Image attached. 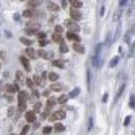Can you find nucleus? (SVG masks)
I'll return each mask as SVG.
<instances>
[{
	"mask_svg": "<svg viewBox=\"0 0 135 135\" xmlns=\"http://www.w3.org/2000/svg\"><path fill=\"white\" fill-rule=\"evenodd\" d=\"M101 49H103V45H97L96 51H95V55L92 58V62H93L95 68H100L101 64H103V57H101Z\"/></svg>",
	"mask_w": 135,
	"mask_h": 135,
	"instance_id": "obj_1",
	"label": "nucleus"
},
{
	"mask_svg": "<svg viewBox=\"0 0 135 135\" xmlns=\"http://www.w3.org/2000/svg\"><path fill=\"white\" fill-rule=\"evenodd\" d=\"M70 3H72V7H74V8H81L83 7L81 0H70Z\"/></svg>",
	"mask_w": 135,
	"mask_h": 135,
	"instance_id": "obj_18",
	"label": "nucleus"
},
{
	"mask_svg": "<svg viewBox=\"0 0 135 135\" xmlns=\"http://www.w3.org/2000/svg\"><path fill=\"white\" fill-rule=\"evenodd\" d=\"M15 76H16V80H19V81L24 78V74H23V72H20V70L16 72V74H15Z\"/></svg>",
	"mask_w": 135,
	"mask_h": 135,
	"instance_id": "obj_31",
	"label": "nucleus"
},
{
	"mask_svg": "<svg viewBox=\"0 0 135 135\" xmlns=\"http://www.w3.org/2000/svg\"><path fill=\"white\" fill-rule=\"evenodd\" d=\"M27 97H28L27 92L22 91V92H19V95H18V101L19 103H26V101H27Z\"/></svg>",
	"mask_w": 135,
	"mask_h": 135,
	"instance_id": "obj_8",
	"label": "nucleus"
},
{
	"mask_svg": "<svg viewBox=\"0 0 135 135\" xmlns=\"http://www.w3.org/2000/svg\"><path fill=\"white\" fill-rule=\"evenodd\" d=\"M0 84H1V83H0Z\"/></svg>",
	"mask_w": 135,
	"mask_h": 135,
	"instance_id": "obj_57",
	"label": "nucleus"
},
{
	"mask_svg": "<svg viewBox=\"0 0 135 135\" xmlns=\"http://www.w3.org/2000/svg\"><path fill=\"white\" fill-rule=\"evenodd\" d=\"M53 131V127L51 126H46V127H43V134H50Z\"/></svg>",
	"mask_w": 135,
	"mask_h": 135,
	"instance_id": "obj_32",
	"label": "nucleus"
},
{
	"mask_svg": "<svg viewBox=\"0 0 135 135\" xmlns=\"http://www.w3.org/2000/svg\"><path fill=\"white\" fill-rule=\"evenodd\" d=\"M0 69H1V62H0Z\"/></svg>",
	"mask_w": 135,
	"mask_h": 135,
	"instance_id": "obj_55",
	"label": "nucleus"
},
{
	"mask_svg": "<svg viewBox=\"0 0 135 135\" xmlns=\"http://www.w3.org/2000/svg\"><path fill=\"white\" fill-rule=\"evenodd\" d=\"M70 16L73 20H81V19H83L81 12L78 11V8H74V7H72V9H70Z\"/></svg>",
	"mask_w": 135,
	"mask_h": 135,
	"instance_id": "obj_4",
	"label": "nucleus"
},
{
	"mask_svg": "<svg viewBox=\"0 0 135 135\" xmlns=\"http://www.w3.org/2000/svg\"><path fill=\"white\" fill-rule=\"evenodd\" d=\"M87 81H88V91L91 92V89H92V74H91L89 69L87 70Z\"/></svg>",
	"mask_w": 135,
	"mask_h": 135,
	"instance_id": "obj_14",
	"label": "nucleus"
},
{
	"mask_svg": "<svg viewBox=\"0 0 135 135\" xmlns=\"http://www.w3.org/2000/svg\"><path fill=\"white\" fill-rule=\"evenodd\" d=\"M73 50H76L77 53H80V54H83V53H85V47L83 45H80L78 42H76V43H73Z\"/></svg>",
	"mask_w": 135,
	"mask_h": 135,
	"instance_id": "obj_10",
	"label": "nucleus"
},
{
	"mask_svg": "<svg viewBox=\"0 0 135 135\" xmlns=\"http://www.w3.org/2000/svg\"><path fill=\"white\" fill-rule=\"evenodd\" d=\"M32 81H34L35 85H42V80H41L39 76H34V77H32Z\"/></svg>",
	"mask_w": 135,
	"mask_h": 135,
	"instance_id": "obj_29",
	"label": "nucleus"
},
{
	"mask_svg": "<svg viewBox=\"0 0 135 135\" xmlns=\"http://www.w3.org/2000/svg\"><path fill=\"white\" fill-rule=\"evenodd\" d=\"M26 120L32 123V122L37 120V112H34V111H28V112H26Z\"/></svg>",
	"mask_w": 135,
	"mask_h": 135,
	"instance_id": "obj_6",
	"label": "nucleus"
},
{
	"mask_svg": "<svg viewBox=\"0 0 135 135\" xmlns=\"http://www.w3.org/2000/svg\"><path fill=\"white\" fill-rule=\"evenodd\" d=\"M64 23H65L66 27L70 28V31H73V32H78V31H80V27L76 24V22L73 20V19H68V20H65Z\"/></svg>",
	"mask_w": 135,
	"mask_h": 135,
	"instance_id": "obj_3",
	"label": "nucleus"
},
{
	"mask_svg": "<svg viewBox=\"0 0 135 135\" xmlns=\"http://www.w3.org/2000/svg\"><path fill=\"white\" fill-rule=\"evenodd\" d=\"M34 14H35V12L30 8V9H26V11L23 12V16H24V18H32V16H34Z\"/></svg>",
	"mask_w": 135,
	"mask_h": 135,
	"instance_id": "obj_23",
	"label": "nucleus"
},
{
	"mask_svg": "<svg viewBox=\"0 0 135 135\" xmlns=\"http://www.w3.org/2000/svg\"><path fill=\"white\" fill-rule=\"evenodd\" d=\"M51 39L54 42H61L62 41V34H61V32H54L53 37H51Z\"/></svg>",
	"mask_w": 135,
	"mask_h": 135,
	"instance_id": "obj_17",
	"label": "nucleus"
},
{
	"mask_svg": "<svg viewBox=\"0 0 135 135\" xmlns=\"http://www.w3.org/2000/svg\"><path fill=\"white\" fill-rule=\"evenodd\" d=\"M28 130H30V126L27 124V126H24V127L22 128V133H20V134H23V135H24V134H27V133H28Z\"/></svg>",
	"mask_w": 135,
	"mask_h": 135,
	"instance_id": "obj_38",
	"label": "nucleus"
},
{
	"mask_svg": "<svg viewBox=\"0 0 135 135\" xmlns=\"http://www.w3.org/2000/svg\"><path fill=\"white\" fill-rule=\"evenodd\" d=\"M62 31H64V27H62V26H60V24L55 26V32H61L62 34Z\"/></svg>",
	"mask_w": 135,
	"mask_h": 135,
	"instance_id": "obj_39",
	"label": "nucleus"
},
{
	"mask_svg": "<svg viewBox=\"0 0 135 135\" xmlns=\"http://www.w3.org/2000/svg\"><path fill=\"white\" fill-rule=\"evenodd\" d=\"M78 93H80V88H74V89L69 93V97H76V96H78Z\"/></svg>",
	"mask_w": 135,
	"mask_h": 135,
	"instance_id": "obj_28",
	"label": "nucleus"
},
{
	"mask_svg": "<svg viewBox=\"0 0 135 135\" xmlns=\"http://www.w3.org/2000/svg\"><path fill=\"white\" fill-rule=\"evenodd\" d=\"M62 7H66V0H62Z\"/></svg>",
	"mask_w": 135,
	"mask_h": 135,
	"instance_id": "obj_53",
	"label": "nucleus"
},
{
	"mask_svg": "<svg viewBox=\"0 0 135 135\" xmlns=\"http://www.w3.org/2000/svg\"><path fill=\"white\" fill-rule=\"evenodd\" d=\"M55 103H57V99H54V97H50V99H47V110H50V108H53L55 105Z\"/></svg>",
	"mask_w": 135,
	"mask_h": 135,
	"instance_id": "obj_16",
	"label": "nucleus"
},
{
	"mask_svg": "<svg viewBox=\"0 0 135 135\" xmlns=\"http://www.w3.org/2000/svg\"><path fill=\"white\" fill-rule=\"evenodd\" d=\"M120 15H122V11H118L116 14L114 15V20H119V18H120Z\"/></svg>",
	"mask_w": 135,
	"mask_h": 135,
	"instance_id": "obj_40",
	"label": "nucleus"
},
{
	"mask_svg": "<svg viewBox=\"0 0 135 135\" xmlns=\"http://www.w3.org/2000/svg\"><path fill=\"white\" fill-rule=\"evenodd\" d=\"M118 62H119V57L116 55V57H114L112 60H111V62H110V68H115V66L118 65Z\"/></svg>",
	"mask_w": 135,
	"mask_h": 135,
	"instance_id": "obj_25",
	"label": "nucleus"
},
{
	"mask_svg": "<svg viewBox=\"0 0 135 135\" xmlns=\"http://www.w3.org/2000/svg\"><path fill=\"white\" fill-rule=\"evenodd\" d=\"M51 91H55V92H60L62 89V85L61 84H51Z\"/></svg>",
	"mask_w": 135,
	"mask_h": 135,
	"instance_id": "obj_26",
	"label": "nucleus"
},
{
	"mask_svg": "<svg viewBox=\"0 0 135 135\" xmlns=\"http://www.w3.org/2000/svg\"><path fill=\"white\" fill-rule=\"evenodd\" d=\"M66 101H68L66 95H61V96L57 99V103H60V104H66Z\"/></svg>",
	"mask_w": 135,
	"mask_h": 135,
	"instance_id": "obj_20",
	"label": "nucleus"
},
{
	"mask_svg": "<svg viewBox=\"0 0 135 135\" xmlns=\"http://www.w3.org/2000/svg\"><path fill=\"white\" fill-rule=\"evenodd\" d=\"M20 42H22L23 45H26V46H31V43H32V42H31V39L24 38V37H22V38H20Z\"/></svg>",
	"mask_w": 135,
	"mask_h": 135,
	"instance_id": "obj_27",
	"label": "nucleus"
},
{
	"mask_svg": "<svg viewBox=\"0 0 135 135\" xmlns=\"http://www.w3.org/2000/svg\"><path fill=\"white\" fill-rule=\"evenodd\" d=\"M47 9H49V11H51V12H58V11H60V7H58L55 3H51L50 1L47 4Z\"/></svg>",
	"mask_w": 135,
	"mask_h": 135,
	"instance_id": "obj_12",
	"label": "nucleus"
},
{
	"mask_svg": "<svg viewBox=\"0 0 135 135\" xmlns=\"http://www.w3.org/2000/svg\"><path fill=\"white\" fill-rule=\"evenodd\" d=\"M46 43H47V41H46V39H39V45H41V46H45Z\"/></svg>",
	"mask_w": 135,
	"mask_h": 135,
	"instance_id": "obj_46",
	"label": "nucleus"
},
{
	"mask_svg": "<svg viewBox=\"0 0 135 135\" xmlns=\"http://www.w3.org/2000/svg\"><path fill=\"white\" fill-rule=\"evenodd\" d=\"M127 1H128V0H119V5H120V7H123V5L127 4Z\"/></svg>",
	"mask_w": 135,
	"mask_h": 135,
	"instance_id": "obj_45",
	"label": "nucleus"
},
{
	"mask_svg": "<svg viewBox=\"0 0 135 135\" xmlns=\"http://www.w3.org/2000/svg\"><path fill=\"white\" fill-rule=\"evenodd\" d=\"M53 66H55V68H64L65 66V64H64V61H60V60H54L53 61Z\"/></svg>",
	"mask_w": 135,
	"mask_h": 135,
	"instance_id": "obj_19",
	"label": "nucleus"
},
{
	"mask_svg": "<svg viewBox=\"0 0 135 135\" xmlns=\"http://www.w3.org/2000/svg\"><path fill=\"white\" fill-rule=\"evenodd\" d=\"M130 120H131V116H127L126 119H124V126H128V124H130Z\"/></svg>",
	"mask_w": 135,
	"mask_h": 135,
	"instance_id": "obj_43",
	"label": "nucleus"
},
{
	"mask_svg": "<svg viewBox=\"0 0 135 135\" xmlns=\"http://www.w3.org/2000/svg\"><path fill=\"white\" fill-rule=\"evenodd\" d=\"M66 38L69 41H73V42H80V37L77 35V32H73V31H69L66 34Z\"/></svg>",
	"mask_w": 135,
	"mask_h": 135,
	"instance_id": "obj_7",
	"label": "nucleus"
},
{
	"mask_svg": "<svg viewBox=\"0 0 135 135\" xmlns=\"http://www.w3.org/2000/svg\"><path fill=\"white\" fill-rule=\"evenodd\" d=\"M37 55H39V57H42V58H49V57H47L49 54L43 50V49H39V50L37 51Z\"/></svg>",
	"mask_w": 135,
	"mask_h": 135,
	"instance_id": "obj_24",
	"label": "nucleus"
},
{
	"mask_svg": "<svg viewBox=\"0 0 135 135\" xmlns=\"http://www.w3.org/2000/svg\"><path fill=\"white\" fill-rule=\"evenodd\" d=\"M19 18H20V16H19L18 14H15V15H14V19H15V20H18V19H19Z\"/></svg>",
	"mask_w": 135,
	"mask_h": 135,
	"instance_id": "obj_51",
	"label": "nucleus"
},
{
	"mask_svg": "<svg viewBox=\"0 0 135 135\" xmlns=\"http://www.w3.org/2000/svg\"><path fill=\"white\" fill-rule=\"evenodd\" d=\"M68 50H69V47H68V45L66 43H64V42H60V51L61 53H68Z\"/></svg>",
	"mask_w": 135,
	"mask_h": 135,
	"instance_id": "obj_22",
	"label": "nucleus"
},
{
	"mask_svg": "<svg viewBox=\"0 0 135 135\" xmlns=\"http://www.w3.org/2000/svg\"><path fill=\"white\" fill-rule=\"evenodd\" d=\"M65 116H66V112L65 111H57L55 114H51L50 116H49V120H53V122H55V120H61V119H65Z\"/></svg>",
	"mask_w": 135,
	"mask_h": 135,
	"instance_id": "obj_2",
	"label": "nucleus"
},
{
	"mask_svg": "<svg viewBox=\"0 0 135 135\" xmlns=\"http://www.w3.org/2000/svg\"><path fill=\"white\" fill-rule=\"evenodd\" d=\"M130 35H131V32H128V34H126V37H124V41H126L127 43L130 42Z\"/></svg>",
	"mask_w": 135,
	"mask_h": 135,
	"instance_id": "obj_47",
	"label": "nucleus"
},
{
	"mask_svg": "<svg viewBox=\"0 0 135 135\" xmlns=\"http://www.w3.org/2000/svg\"><path fill=\"white\" fill-rule=\"evenodd\" d=\"M0 58H1L3 61H5V60H7V53H5L4 50H1V51H0Z\"/></svg>",
	"mask_w": 135,
	"mask_h": 135,
	"instance_id": "obj_37",
	"label": "nucleus"
},
{
	"mask_svg": "<svg viewBox=\"0 0 135 135\" xmlns=\"http://www.w3.org/2000/svg\"><path fill=\"white\" fill-rule=\"evenodd\" d=\"M5 89H7L8 93H14V92L19 91V88H18V85H16V84H8L7 87H5Z\"/></svg>",
	"mask_w": 135,
	"mask_h": 135,
	"instance_id": "obj_11",
	"label": "nucleus"
},
{
	"mask_svg": "<svg viewBox=\"0 0 135 135\" xmlns=\"http://www.w3.org/2000/svg\"><path fill=\"white\" fill-rule=\"evenodd\" d=\"M130 32H131V34H133V32H135V24L133 26V28H131V30H130Z\"/></svg>",
	"mask_w": 135,
	"mask_h": 135,
	"instance_id": "obj_52",
	"label": "nucleus"
},
{
	"mask_svg": "<svg viewBox=\"0 0 135 135\" xmlns=\"http://www.w3.org/2000/svg\"><path fill=\"white\" fill-rule=\"evenodd\" d=\"M41 108H42V103H41V101H37L35 105H34V112H39Z\"/></svg>",
	"mask_w": 135,
	"mask_h": 135,
	"instance_id": "obj_30",
	"label": "nucleus"
},
{
	"mask_svg": "<svg viewBox=\"0 0 135 135\" xmlns=\"http://www.w3.org/2000/svg\"><path fill=\"white\" fill-rule=\"evenodd\" d=\"M130 107L135 108V96L134 95H131V97H130Z\"/></svg>",
	"mask_w": 135,
	"mask_h": 135,
	"instance_id": "obj_34",
	"label": "nucleus"
},
{
	"mask_svg": "<svg viewBox=\"0 0 135 135\" xmlns=\"http://www.w3.org/2000/svg\"><path fill=\"white\" fill-rule=\"evenodd\" d=\"M92 122H93V120L89 119V126H88V130H91V128H92Z\"/></svg>",
	"mask_w": 135,
	"mask_h": 135,
	"instance_id": "obj_49",
	"label": "nucleus"
},
{
	"mask_svg": "<svg viewBox=\"0 0 135 135\" xmlns=\"http://www.w3.org/2000/svg\"><path fill=\"white\" fill-rule=\"evenodd\" d=\"M107 100H108V93H105L104 96H103V101L105 103V101H107Z\"/></svg>",
	"mask_w": 135,
	"mask_h": 135,
	"instance_id": "obj_48",
	"label": "nucleus"
},
{
	"mask_svg": "<svg viewBox=\"0 0 135 135\" xmlns=\"http://www.w3.org/2000/svg\"><path fill=\"white\" fill-rule=\"evenodd\" d=\"M38 4H39L38 0H30V1H28V5H30V7H35V5H38Z\"/></svg>",
	"mask_w": 135,
	"mask_h": 135,
	"instance_id": "obj_36",
	"label": "nucleus"
},
{
	"mask_svg": "<svg viewBox=\"0 0 135 135\" xmlns=\"http://www.w3.org/2000/svg\"><path fill=\"white\" fill-rule=\"evenodd\" d=\"M47 77L50 81H57L58 80V74L54 73V72H50V73H47Z\"/></svg>",
	"mask_w": 135,
	"mask_h": 135,
	"instance_id": "obj_21",
	"label": "nucleus"
},
{
	"mask_svg": "<svg viewBox=\"0 0 135 135\" xmlns=\"http://www.w3.org/2000/svg\"><path fill=\"white\" fill-rule=\"evenodd\" d=\"M14 112H15V108H14V107L8 108V116H12V115H14Z\"/></svg>",
	"mask_w": 135,
	"mask_h": 135,
	"instance_id": "obj_42",
	"label": "nucleus"
},
{
	"mask_svg": "<svg viewBox=\"0 0 135 135\" xmlns=\"http://www.w3.org/2000/svg\"><path fill=\"white\" fill-rule=\"evenodd\" d=\"M19 61L22 62V65H23V68L26 69L27 72H30L31 70V66H30V61H28V58L27 57H23V55H20L19 57Z\"/></svg>",
	"mask_w": 135,
	"mask_h": 135,
	"instance_id": "obj_5",
	"label": "nucleus"
},
{
	"mask_svg": "<svg viewBox=\"0 0 135 135\" xmlns=\"http://www.w3.org/2000/svg\"><path fill=\"white\" fill-rule=\"evenodd\" d=\"M53 130H54V131H57V133H62V131L65 130V126H64L62 123H60V122H58V123H55V124H54Z\"/></svg>",
	"mask_w": 135,
	"mask_h": 135,
	"instance_id": "obj_13",
	"label": "nucleus"
},
{
	"mask_svg": "<svg viewBox=\"0 0 135 135\" xmlns=\"http://www.w3.org/2000/svg\"><path fill=\"white\" fill-rule=\"evenodd\" d=\"M104 11H105V8H104V7H101V11H100V15H101V16L104 15Z\"/></svg>",
	"mask_w": 135,
	"mask_h": 135,
	"instance_id": "obj_50",
	"label": "nucleus"
},
{
	"mask_svg": "<svg viewBox=\"0 0 135 135\" xmlns=\"http://www.w3.org/2000/svg\"><path fill=\"white\" fill-rule=\"evenodd\" d=\"M133 5H135V0H133Z\"/></svg>",
	"mask_w": 135,
	"mask_h": 135,
	"instance_id": "obj_54",
	"label": "nucleus"
},
{
	"mask_svg": "<svg viewBox=\"0 0 135 135\" xmlns=\"http://www.w3.org/2000/svg\"><path fill=\"white\" fill-rule=\"evenodd\" d=\"M28 1H30V0H28Z\"/></svg>",
	"mask_w": 135,
	"mask_h": 135,
	"instance_id": "obj_56",
	"label": "nucleus"
},
{
	"mask_svg": "<svg viewBox=\"0 0 135 135\" xmlns=\"http://www.w3.org/2000/svg\"><path fill=\"white\" fill-rule=\"evenodd\" d=\"M26 84H27V87L30 88V89H31L32 87H34V85H35V84H34V81H32V78H27V81H26Z\"/></svg>",
	"mask_w": 135,
	"mask_h": 135,
	"instance_id": "obj_33",
	"label": "nucleus"
},
{
	"mask_svg": "<svg viewBox=\"0 0 135 135\" xmlns=\"http://www.w3.org/2000/svg\"><path fill=\"white\" fill-rule=\"evenodd\" d=\"M18 110H19V112H23V111H26V103H19Z\"/></svg>",
	"mask_w": 135,
	"mask_h": 135,
	"instance_id": "obj_35",
	"label": "nucleus"
},
{
	"mask_svg": "<svg viewBox=\"0 0 135 135\" xmlns=\"http://www.w3.org/2000/svg\"><path fill=\"white\" fill-rule=\"evenodd\" d=\"M26 54H27L31 60H35V58H37V51H35L32 47H27V49H26Z\"/></svg>",
	"mask_w": 135,
	"mask_h": 135,
	"instance_id": "obj_9",
	"label": "nucleus"
},
{
	"mask_svg": "<svg viewBox=\"0 0 135 135\" xmlns=\"http://www.w3.org/2000/svg\"><path fill=\"white\" fill-rule=\"evenodd\" d=\"M38 96H39L38 91H34V92H32V100H37V99H38Z\"/></svg>",
	"mask_w": 135,
	"mask_h": 135,
	"instance_id": "obj_41",
	"label": "nucleus"
},
{
	"mask_svg": "<svg viewBox=\"0 0 135 135\" xmlns=\"http://www.w3.org/2000/svg\"><path fill=\"white\" fill-rule=\"evenodd\" d=\"M45 38H46L45 32H39V34H38V39H45Z\"/></svg>",
	"mask_w": 135,
	"mask_h": 135,
	"instance_id": "obj_44",
	"label": "nucleus"
},
{
	"mask_svg": "<svg viewBox=\"0 0 135 135\" xmlns=\"http://www.w3.org/2000/svg\"><path fill=\"white\" fill-rule=\"evenodd\" d=\"M124 88H126V84H122L120 87H119V89H118V93L115 95V100H118V99L122 96V93L124 92Z\"/></svg>",
	"mask_w": 135,
	"mask_h": 135,
	"instance_id": "obj_15",
	"label": "nucleus"
}]
</instances>
